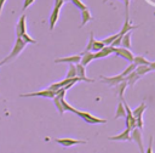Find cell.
Returning a JSON list of instances; mask_svg holds the SVG:
<instances>
[{"label":"cell","instance_id":"f1b7e54d","mask_svg":"<svg viewBox=\"0 0 155 153\" xmlns=\"http://www.w3.org/2000/svg\"><path fill=\"white\" fill-rule=\"evenodd\" d=\"M53 103H54V106H56V108H57L58 113L62 115V114L64 113V110H63L62 104H61V98H59V97H57V96H54V97H53Z\"/></svg>","mask_w":155,"mask_h":153},{"label":"cell","instance_id":"2e32d148","mask_svg":"<svg viewBox=\"0 0 155 153\" xmlns=\"http://www.w3.org/2000/svg\"><path fill=\"white\" fill-rule=\"evenodd\" d=\"M126 87H127V83H126V80H125V79H124L120 84H117V85L115 86V89H116V92H117V96H119L120 101L124 98V92H125Z\"/></svg>","mask_w":155,"mask_h":153},{"label":"cell","instance_id":"e0dca14e","mask_svg":"<svg viewBox=\"0 0 155 153\" xmlns=\"http://www.w3.org/2000/svg\"><path fill=\"white\" fill-rule=\"evenodd\" d=\"M124 79L126 80V83H127V85H130V86L132 87V86H133V85L136 84V81H137V80L139 79V76H138V75H137V73H136V72L133 70L132 73H130L128 75H126V76H125Z\"/></svg>","mask_w":155,"mask_h":153},{"label":"cell","instance_id":"30bf717a","mask_svg":"<svg viewBox=\"0 0 155 153\" xmlns=\"http://www.w3.org/2000/svg\"><path fill=\"white\" fill-rule=\"evenodd\" d=\"M130 130L128 129H125L122 132L115 135V136H108V140L110 141H131V135H130Z\"/></svg>","mask_w":155,"mask_h":153},{"label":"cell","instance_id":"52a82bcc","mask_svg":"<svg viewBox=\"0 0 155 153\" xmlns=\"http://www.w3.org/2000/svg\"><path fill=\"white\" fill-rule=\"evenodd\" d=\"M99 79H101L104 84H108L109 86H114V87L124 80V78H122L120 74H117V75H113V76H104V75H99Z\"/></svg>","mask_w":155,"mask_h":153},{"label":"cell","instance_id":"5bb4252c","mask_svg":"<svg viewBox=\"0 0 155 153\" xmlns=\"http://www.w3.org/2000/svg\"><path fill=\"white\" fill-rule=\"evenodd\" d=\"M81 59H80V64L86 67L91 61H93V52L92 51H87V52H81Z\"/></svg>","mask_w":155,"mask_h":153},{"label":"cell","instance_id":"ba28073f","mask_svg":"<svg viewBox=\"0 0 155 153\" xmlns=\"http://www.w3.org/2000/svg\"><path fill=\"white\" fill-rule=\"evenodd\" d=\"M25 21H27V16H25V15H22L21 18H19L18 22H17V25H16V36H17V38H21L24 33H27V24H25Z\"/></svg>","mask_w":155,"mask_h":153},{"label":"cell","instance_id":"1f68e13d","mask_svg":"<svg viewBox=\"0 0 155 153\" xmlns=\"http://www.w3.org/2000/svg\"><path fill=\"white\" fill-rule=\"evenodd\" d=\"M73 4H74V6H76L79 10H81V11H84V10H87V6L81 1V0H70Z\"/></svg>","mask_w":155,"mask_h":153},{"label":"cell","instance_id":"484cf974","mask_svg":"<svg viewBox=\"0 0 155 153\" xmlns=\"http://www.w3.org/2000/svg\"><path fill=\"white\" fill-rule=\"evenodd\" d=\"M65 78H68V79H74V78H76L75 64H69V68H68V72H67Z\"/></svg>","mask_w":155,"mask_h":153},{"label":"cell","instance_id":"ab89813d","mask_svg":"<svg viewBox=\"0 0 155 153\" xmlns=\"http://www.w3.org/2000/svg\"><path fill=\"white\" fill-rule=\"evenodd\" d=\"M130 1H131V0H130Z\"/></svg>","mask_w":155,"mask_h":153},{"label":"cell","instance_id":"e575fe53","mask_svg":"<svg viewBox=\"0 0 155 153\" xmlns=\"http://www.w3.org/2000/svg\"><path fill=\"white\" fill-rule=\"evenodd\" d=\"M34 1H35V0H24L22 10H23V11H24V10H27V8H28V7H29V6H30V5H31V4L34 2Z\"/></svg>","mask_w":155,"mask_h":153},{"label":"cell","instance_id":"ac0fdd59","mask_svg":"<svg viewBox=\"0 0 155 153\" xmlns=\"http://www.w3.org/2000/svg\"><path fill=\"white\" fill-rule=\"evenodd\" d=\"M126 117V110H125V107H124V103L120 101L117 103V107H116V113L114 115V119H119V118H125Z\"/></svg>","mask_w":155,"mask_h":153},{"label":"cell","instance_id":"d6986e66","mask_svg":"<svg viewBox=\"0 0 155 153\" xmlns=\"http://www.w3.org/2000/svg\"><path fill=\"white\" fill-rule=\"evenodd\" d=\"M81 18H82V22H81V25H80V27H84L86 23H88L90 21L93 19V17H92V15H91V12H90L88 8L81 11Z\"/></svg>","mask_w":155,"mask_h":153},{"label":"cell","instance_id":"603a6c76","mask_svg":"<svg viewBox=\"0 0 155 153\" xmlns=\"http://www.w3.org/2000/svg\"><path fill=\"white\" fill-rule=\"evenodd\" d=\"M85 68H86V67L81 66L80 63L75 64V70H76V76H78V78H81V79L87 78V75H86V69H85Z\"/></svg>","mask_w":155,"mask_h":153},{"label":"cell","instance_id":"7a4b0ae2","mask_svg":"<svg viewBox=\"0 0 155 153\" xmlns=\"http://www.w3.org/2000/svg\"><path fill=\"white\" fill-rule=\"evenodd\" d=\"M74 114L79 115L84 121H86L87 124H105L107 120L105 119H102V118H98L88 112H84V110H79V109H75Z\"/></svg>","mask_w":155,"mask_h":153},{"label":"cell","instance_id":"4dcf8cb0","mask_svg":"<svg viewBox=\"0 0 155 153\" xmlns=\"http://www.w3.org/2000/svg\"><path fill=\"white\" fill-rule=\"evenodd\" d=\"M116 38H117V33H116V34H113V35H110V36H108V38H105V39H103L102 41H103V44H104L105 46H110L111 42H113Z\"/></svg>","mask_w":155,"mask_h":153},{"label":"cell","instance_id":"44dd1931","mask_svg":"<svg viewBox=\"0 0 155 153\" xmlns=\"http://www.w3.org/2000/svg\"><path fill=\"white\" fill-rule=\"evenodd\" d=\"M134 72H136V73H137V75L140 78V76H143V75L148 74L149 72H151V69H150V67H149V66H137V67H136V69H134Z\"/></svg>","mask_w":155,"mask_h":153},{"label":"cell","instance_id":"83f0119b","mask_svg":"<svg viewBox=\"0 0 155 153\" xmlns=\"http://www.w3.org/2000/svg\"><path fill=\"white\" fill-rule=\"evenodd\" d=\"M134 69H136V66H134L133 63H130V64H128V67H127V68H126L125 70H122V72L120 73V75H121L122 78H125L126 75H128L130 73H132V72H133Z\"/></svg>","mask_w":155,"mask_h":153},{"label":"cell","instance_id":"f35d334b","mask_svg":"<svg viewBox=\"0 0 155 153\" xmlns=\"http://www.w3.org/2000/svg\"><path fill=\"white\" fill-rule=\"evenodd\" d=\"M65 1H70V0H63V2H65Z\"/></svg>","mask_w":155,"mask_h":153},{"label":"cell","instance_id":"3957f363","mask_svg":"<svg viewBox=\"0 0 155 153\" xmlns=\"http://www.w3.org/2000/svg\"><path fill=\"white\" fill-rule=\"evenodd\" d=\"M131 135V141L136 142L138 148H139V152L140 153H145V149H144V144H143V137H142V131L137 127H134L133 130H131L130 132Z\"/></svg>","mask_w":155,"mask_h":153},{"label":"cell","instance_id":"7402d4cb","mask_svg":"<svg viewBox=\"0 0 155 153\" xmlns=\"http://www.w3.org/2000/svg\"><path fill=\"white\" fill-rule=\"evenodd\" d=\"M147 109V103H140L138 107H136V109H133L132 110V115L134 117V118H138V117H140V115H143V113H144V110Z\"/></svg>","mask_w":155,"mask_h":153},{"label":"cell","instance_id":"8d00e7d4","mask_svg":"<svg viewBox=\"0 0 155 153\" xmlns=\"http://www.w3.org/2000/svg\"><path fill=\"white\" fill-rule=\"evenodd\" d=\"M5 1H6V0H0V15H1V11H2V6H4Z\"/></svg>","mask_w":155,"mask_h":153},{"label":"cell","instance_id":"cb8c5ba5","mask_svg":"<svg viewBox=\"0 0 155 153\" xmlns=\"http://www.w3.org/2000/svg\"><path fill=\"white\" fill-rule=\"evenodd\" d=\"M58 97V96H57ZM61 98V104H62V108H63V110L65 112V110H69V112H71V113H74L75 112V109L76 108H74L73 106H70L67 101H65V98L64 97H59Z\"/></svg>","mask_w":155,"mask_h":153},{"label":"cell","instance_id":"8fae6325","mask_svg":"<svg viewBox=\"0 0 155 153\" xmlns=\"http://www.w3.org/2000/svg\"><path fill=\"white\" fill-rule=\"evenodd\" d=\"M113 53H114V47H111V46H104L101 51L93 53V59L104 58V57H107L109 55H113Z\"/></svg>","mask_w":155,"mask_h":153},{"label":"cell","instance_id":"4fadbf2b","mask_svg":"<svg viewBox=\"0 0 155 153\" xmlns=\"http://www.w3.org/2000/svg\"><path fill=\"white\" fill-rule=\"evenodd\" d=\"M139 25H132L131 23H130V19H128V17H126L125 18V23H124V25H122V28L120 29V32L117 33L119 35H124V34H126V33H128V32H131L132 29H136V28H138Z\"/></svg>","mask_w":155,"mask_h":153},{"label":"cell","instance_id":"74e56055","mask_svg":"<svg viewBox=\"0 0 155 153\" xmlns=\"http://www.w3.org/2000/svg\"><path fill=\"white\" fill-rule=\"evenodd\" d=\"M149 67H150V69H151V70H155V62H150Z\"/></svg>","mask_w":155,"mask_h":153},{"label":"cell","instance_id":"5b68a950","mask_svg":"<svg viewBox=\"0 0 155 153\" xmlns=\"http://www.w3.org/2000/svg\"><path fill=\"white\" fill-rule=\"evenodd\" d=\"M54 142L63 147H71L75 144H86V140H75V138H54Z\"/></svg>","mask_w":155,"mask_h":153},{"label":"cell","instance_id":"9c48e42d","mask_svg":"<svg viewBox=\"0 0 155 153\" xmlns=\"http://www.w3.org/2000/svg\"><path fill=\"white\" fill-rule=\"evenodd\" d=\"M81 59V55H71L68 57H62V58H56L54 63H69V64H78L80 63Z\"/></svg>","mask_w":155,"mask_h":153},{"label":"cell","instance_id":"60d3db41","mask_svg":"<svg viewBox=\"0 0 155 153\" xmlns=\"http://www.w3.org/2000/svg\"><path fill=\"white\" fill-rule=\"evenodd\" d=\"M0 67H1V66H0Z\"/></svg>","mask_w":155,"mask_h":153},{"label":"cell","instance_id":"d590c367","mask_svg":"<svg viewBox=\"0 0 155 153\" xmlns=\"http://www.w3.org/2000/svg\"><path fill=\"white\" fill-rule=\"evenodd\" d=\"M63 4H64L63 0H54V6H57V7H62Z\"/></svg>","mask_w":155,"mask_h":153},{"label":"cell","instance_id":"836d02e7","mask_svg":"<svg viewBox=\"0 0 155 153\" xmlns=\"http://www.w3.org/2000/svg\"><path fill=\"white\" fill-rule=\"evenodd\" d=\"M145 153H153V136L149 137V144H148V148H147Z\"/></svg>","mask_w":155,"mask_h":153},{"label":"cell","instance_id":"4316f807","mask_svg":"<svg viewBox=\"0 0 155 153\" xmlns=\"http://www.w3.org/2000/svg\"><path fill=\"white\" fill-rule=\"evenodd\" d=\"M94 35H93V32H90V40H88V42H87V45H86V47H85V50H84V52H87V51H91V49H92V45H93V42H94Z\"/></svg>","mask_w":155,"mask_h":153},{"label":"cell","instance_id":"7c38bea8","mask_svg":"<svg viewBox=\"0 0 155 153\" xmlns=\"http://www.w3.org/2000/svg\"><path fill=\"white\" fill-rule=\"evenodd\" d=\"M59 12H61V7L54 6L52 12H51L50 19H48V22H50V30H53V28H54V25H56V23L58 21V17H59Z\"/></svg>","mask_w":155,"mask_h":153},{"label":"cell","instance_id":"6da1fadb","mask_svg":"<svg viewBox=\"0 0 155 153\" xmlns=\"http://www.w3.org/2000/svg\"><path fill=\"white\" fill-rule=\"evenodd\" d=\"M25 45H27V44H25L21 38H17L16 41H15V45H13V47H12V50H11V52L7 55V57H5V58L0 62V66H2V64L6 63V62H10V61L13 59V58H16V57L24 50Z\"/></svg>","mask_w":155,"mask_h":153},{"label":"cell","instance_id":"d6a6232c","mask_svg":"<svg viewBox=\"0 0 155 153\" xmlns=\"http://www.w3.org/2000/svg\"><path fill=\"white\" fill-rule=\"evenodd\" d=\"M121 38H122V36L117 34V38L111 42L110 46H111V47H119V46H121Z\"/></svg>","mask_w":155,"mask_h":153},{"label":"cell","instance_id":"d4e9b609","mask_svg":"<svg viewBox=\"0 0 155 153\" xmlns=\"http://www.w3.org/2000/svg\"><path fill=\"white\" fill-rule=\"evenodd\" d=\"M104 46H105V45L103 44V41H102V40H94V42H93V45H92L91 51H93V53H94V52H98V51H101Z\"/></svg>","mask_w":155,"mask_h":153},{"label":"cell","instance_id":"8992f818","mask_svg":"<svg viewBox=\"0 0 155 153\" xmlns=\"http://www.w3.org/2000/svg\"><path fill=\"white\" fill-rule=\"evenodd\" d=\"M114 53H115L116 56H120V57H122L124 59L128 61L130 63H132V61H133V58H134V55H133L130 50H127V49H125V47H121V46L114 47Z\"/></svg>","mask_w":155,"mask_h":153},{"label":"cell","instance_id":"f546056e","mask_svg":"<svg viewBox=\"0 0 155 153\" xmlns=\"http://www.w3.org/2000/svg\"><path fill=\"white\" fill-rule=\"evenodd\" d=\"M21 39H22L25 44H36V40H35V39H33L28 33H24V34L21 36Z\"/></svg>","mask_w":155,"mask_h":153},{"label":"cell","instance_id":"277c9868","mask_svg":"<svg viewBox=\"0 0 155 153\" xmlns=\"http://www.w3.org/2000/svg\"><path fill=\"white\" fill-rule=\"evenodd\" d=\"M54 96H56V92L51 91L48 89L36 91V92H29V93H21L19 95V97H45V98H52V100Z\"/></svg>","mask_w":155,"mask_h":153},{"label":"cell","instance_id":"9a60e30c","mask_svg":"<svg viewBox=\"0 0 155 153\" xmlns=\"http://www.w3.org/2000/svg\"><path fill=\"white\" fill-rule=\"evenodd\" d=\"M132 63H133L136 67H137V66H149V64H150V61H148L144 56L138 55V56H134Z\"/></svg>","mask_w":155,"mask_h":153},{"label":"cell","instance_id":"ffe728a7","mask_svg":"<svg viewBox=\"0 0 155 153\" xmlns=\"http://www.w3.org/2000/svg\"><path fill=\"white\" fill-rule=\"evenodd\" d=\"M121 47H125V49L130 50V47H131V32H128V33L122 35V38H121Z\"/></svg>","mask_w":155,"mask_h":153}]
</instances>
